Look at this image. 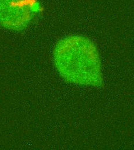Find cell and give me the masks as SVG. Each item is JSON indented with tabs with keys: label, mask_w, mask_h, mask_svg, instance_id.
<instances>
[{
	"label": "cell",
	"mask_w": 134,
	"mask_h": 150,
	"mask_svg": "<svg viewBox=\"0 0 134 150\" xmlns=\"http://www.w3.org/2000/svg\"><path fill=\"white\" fill-rule=\"evenodd\" d=\"M30 0H0V24L10 29L23 28L32 17Z\"/></svg>",
	"instance_id": "obj_2"
},
{
	"label": "cell",
	"mask_w": 134,
	"mask_h": 150,
	"mask_svg": "<svg viewBox=\"0 0 134 150\" xmlns=\"http://www.w3.org/2000/svg\"><path fill=\"white\" fill-rule=\"evenodd\" d=\"M54 58L59 73L68 82L96 86L101 84L98 53L89 39L80 36L63 39L55 47Z\"/></svg>",
	"instance_id": "obj_1"
}]
</instances>
